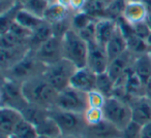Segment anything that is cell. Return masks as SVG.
Segmentation results:
<instances>
[{
  "label": "cell",
  "instance_id": "obj_1",
  "mask_svg": "<svg viewBox=\"0 0 151 138\" xmlns=\"http://www.w3.org/2000/svg\"><path fill=\"white\" fill-rule=\"evenodd\" d=\"M22 89L28 103L45 108L55 107L58 91L52 87L42 75L36 76L22 84Z\"/></svg>",
  "mask_w": 151,
  "mask_h": 138
},
{
  "label": "cell",
  "instance_id": "obj_2",
  "mask_svg": "<svg viewBox=\"0 0 151 138\" xmlns=\"http://www.w3.org/2000/svg\"><path fill=\"white\" fill-rule=\"evenodd\" d=\"M45 69L46 66L37 60L34 53L30 50L19 62L2 72V78L23 84L31 78L42 75Z\"/></svg>",
  "mask_w": 151,
  "mask_h": 138
},
{
  "label": "cell",
  "instance_id": "obj_3",
  "mask_svg": "<svg viewBox=\"0 0 151 138\" xmlns=\"http://www.w3.org/2000/svg\"><path fill=\"white\" fill-rule=\"evenodd\" d=\"M63 57L70 61L77 68L87 66L88 43L73 28L69 29L62 37Z\"/></svg>",
  "mask_w": 151,
  "mask_h": 138
},
{
  "label": "cell",
  "instance_id": "obj_4",
  "mask_svg": "<svg viewBox=\"0 0 151 138\" xmlns=\"http://www.w3.org/2000/svg\"><path fill=\"white\" fill-rule=\"evenodd\" d=\"M50 117L58 124L63 136H84L87 130L84 115L62 110L53 107L50 109Z\"/></svg>",
  "mask_w": 151,
  "mask_h": 138
},
{
  "label": "cell",
  "instance_id": "obj_5",
  "mask_svg": "<svg viewBox=\"0 0 151 138\" xmlns=\"http://www.w3.org/2000/svg\"><path fill=\"white\" fill-rule=\"evenodd\" d=\"M103 113L104 119L113 124L120 131L132 122V107L129 103L115 96L106 99Z\"/></svg>",
  "mask_w": 151,
  "mask_h": 138
},
{
  "label": "cell",
  "instance_id": "obj_6",
  "mask_svg": "<svg viewBox=\"0 0 151 138\" xmlns=\"http://www.w3.org/2000/svg\"><path fill=\"white\" fill-rule=\"evenodd\" d=\"M77 69L78 68L76 67V65L63 58L54 64L46 66L42 76L51 86L54 87L58 92H60L69 87L70 80Z\"/></svg>",
  "mask_w": 151,
  "mask_h": 138
},
{
  "label": "cell",
  "instance_id": "obj_7",
  "mask_svg": "<svg viewBox=\"0 0 151 138\" xmlns=\"http://www.w3.org/2000/svg\"><path fill=\"white\" fill-rule=\"evenodd\" d=\"M55 107L62 110L84 115L89 108L88 93L77 90L70 86L67 87L58 93Z\"/></svg>",
  "mask_w": 151,
  "mask_h": 138
},
{
  "label": "cell",
  "instance_id": "obj_8",
  "mask_svg": "<svg viewBox=\"0 0 151 138\" xmlns=\"http://www.w3.org/2000/svg\"><path fill=\"white\" fill-rule=\"evenodd\" d=\"M1 106L12 107L22 111L28 104L22 89V84L9 78H2L1 94H0Z\"/></svg>",
  "mask_w": 151,
  "mask_h": 138
},
{
  "label": "cell",
  "instance_id": "obj_9",
  "mask_svg": "<svg viewBox=\"0 0 151 138\" xmlns=\"http://www.w3.org/2000/svg\"><path fill=\"white\" fill-rule=\"evenodd\" d=\"M40 62L45 66L60 61L63 59V43L62 38L53 35L49 40L40 46L35 51H32Z\"/></svg>",
  "mask_w": 151,
  "mask_h": 138
},
{
  "label": "cell",
  "instance_id": "obj_10",
  "mask_svg": "<svg viewBox=\"0 0 151 138\" xmlns=\"http://www.w3.org/2000/svg\"><path fill=\"white\" fill-rule=\"evenodd\" d=\"M109 63L110 60L105 46L99 43L97 41L88 43L87 67H89L96 74H101L107 72Z\"/></svg>",
  "mask_w": 151,
  "mask_h": 138
},
{
  "label": "cell",
  "instance_id": "obj_11",
  "mask_svg": "<svg viewBox=\"0 0 151 138\" xmlns=\"http://www.w3.org/2000/svg\"><path fill=\"white\" fill-rule=\"evenodd\" d=\"M96 80L97 74L86 66L76 70L75 74L70 80L69 86L82 92L89 93L96 88Z\"/></svg>",
  "mask_w": 151,
  "mask_h": 138
},
{
  "label": "cell",
  "instance_id": "obj_12",
  "mask_svg": "<svg viewBox=\"0 0 151 138\" xmlns=\"http://www.w3.org/2000/svg\"><path fill=\"white\" fill-rule=\"evenodd\" d=\"M132 107V121L144 126L151 122V101L145 96L134 98L129 101Z\"/></svg>",
  "mask_w": 151,
  "mask_h": 138
},
{
  "label": "cell",
  "instance_id": "obj_13",
  "mask_svg": "<svg viewBox=\"0 0 151 138\" xmlns=\"http://www.w3.org/2000/svg\"><path fill=\"white\" fill-rule=\"evenodd\" d=\"M23 120V115L20 110L12 107L1 106L0 109V134L12 136L15 128L20 121Z\"/></svg>",
  "mask_w": 151,
  "mask_h": 138
},
{
  "label": "cell",
  "instance_id": "obj_14",
  "mask_svg": "<svg viewBox=\"0 0 151 138\" xmlns=\"http://www.w3.org/2000/svg\"><path fill=\"white\" fill-rule=\"evenodd\" d=\"M134 55L126 51L125 53L121 55V56L117 57L114 60L110 61L109 66H108L107 72L110 76L114 80V82L118 80L120 76H122L124 73L129 71L132 68V64L134 61Z\"/></svg>",
  "mask_w": 151,
  "mask_h": 138
},
{
  "label": "cell",
  "instance_id": "obj_15",
  "mask_svg": "<svg viewBox=\"0 0 151 138\" xmlns=\"http://www.w3.org/2000/svg\"><path fill=\"white\" fill-rule=\"evenodd\" d=\"M84 136L86 138H120L121 131L110 122L103 120L99 124L88 126Z\"/></svg>",
  "mask_w": 151,
  "mask_h": 138
},
{
  "label": "cell",
  "instance_id": "obj_16",
  "mask_svg": "<svg viewBox=\"0 0 151 138\" xmlns=\"http://www.w3.org/2000/svg\"><path fill=\"white\" fill-rule=\"evenodd\" d=\"M147 16H148V13L142 1H132V0L128 1L127 0L121 17L130 25H136V24L146 21Z\"/></svg>",
  "mask_w": 151,
  "mask_h": 138
},
{
  "label": "cell",
  "instance_id": "obj_17",
  "mask_svg": "<svg viewBox=\"0 0 151 138\" xmlns=\"http://www.w3.org/2000/svg\"><path fill=\"white\" fill-rule=\"evenodd\" d=\"M30 51L29 46H18L13 48H1L0 50V64H1V72L5 71L12 66L18 63L22 58L27 55Z\"/></svg>",
  "mask_w": 151,
  "mask_h": 138
},
{
  "label": "cell",
  "instance_id": "obj_18",
  "mask_svg": "<svg viewBox=\"0 0 151 138\" xmlns=\"http://www.w3.org/2000/svg\"><path fill=\"white\" fill-rule=\"evenodd\" d=\"M118 29L117 21L112 19H99L95 24L96 41L106 46Z\"/></svg>",
  "mask_w": 151,
  "mask_h": 138
},
{
  "label": "cell",
  "instance_id": "obj_19",
  "mask_svg": "<svg viewBox=\"0 0 151 138\" xmlns=\"http://www.w3.org/2000/svg\"><path fill=\"white\" fill-rule=\"evenodd\" d=\"M73 14V13L68 7H65L56 1H53V2H50L46 13H45L44 20L49 24L53 25V24L59 23L63 20L70 18Z\"/></svg>",
  "mask_w": 151,
  "mask_h": 138
},
{
  "label": "cell",
  "instance_id": "obj_20",
  "mask_svg": "<svg viewBox=\"0 0 151 138\" xmlns=\"http://www.w3.org/2000/svg\"><path fill=\"white\" fill-rule=\"evenodd\" d=\"M106 50H107V54L110 61L121 56L123 53L127 51V40L124 37L123 34L120 32L119 29H117L113 37L106 44Z\"/></svg>",
  "mask_w": 151,
  "mask_h": 138
},
{
  "label": "cell",
  "instance_id": "obj_21",
  "mask_svg": "<svg viewBox=\"0 0 151 138\" xmlns=\"http://www.w3.org/2000/svg\"><path fill=\"white\" fill-rule=\"evenodd\" d=\"M53 36L52 25L44 20L42 24L32 31L31 37L29 39V48L31 51H35L44 42L49 40Z\"/></svg>",
  "mask_w": 151,
  "mask_h": 138
},
{
  "label": "cell",
  "instance_id": "obj_22",
  "mask_svg": "<svg viewBox=\"0 0 151 138\" xmlns=\"http://www.w3.org/2000/svg\"><path fill=\"white\" fill-rule=\"evenodd\" d=\"M132 71L144 84L151 78V53L136 57L132 64Z\"/></svg>",
  "mask_w": 151,
  "mask_h": 138
},
{
  "label": "cell",
  "instance_id": "obj_23",
  "mask_svg": "<svg viewBox=\"0 0 151 138\" xmlns=\"http://www.w3.org/2000/svg\"><path fill=\"white\" fill-rule=\"evenodd\" d=\"M21 112L24 119L35 126L50 117V109L38 106V105L30 104V103L26 105V107Z\"/></svg>",
  "mask_w": 151,
  "mask_h": 138
},
{
  "label": "cell",
  "instance_id": "obj_24",
  "mask_svg": "<svg viewBox=\"0 0 151 138\" xmlns=\"http://www.w3.org/2000/svg\"><path fill=\"white\" fill-rule=\"evenodd\" d=\"M111 0H87L83 11L95 20L106 19V14Z\"/></svg>",
  "mask_w": 151,
  "mask_h": 138
},
{
  "label": "cell",
  "instance_id": "obj_25",
  "mask_svg": "<svg viewBox=\"0 0 151 138\" xmlns=\"http://www.w3.org/2000/svg\"><path fill=\"white\" fill-rule=\"evenodd\" d=\"M35 127L38 135L47 136L50 138H61L63 136L60 127L51 117H47Z\"/></svg>",
  "mask_w": 151,
  "mask_h": 138
},
{
  "label": "cell",
  "instance_id": "obj_26",
  "mask_svg": "<svg viewBox=\"0 0 151 138\" xmlns=\"http://www.w3.org/2000/svg\"><path fill=\"white\" fill-rule=\"evenodd\" d=\"M16 22L23 27H25L26 29L33 31L44 22V19H40V18L32 15L31 13H29L22 7L16 17Z\"/></svg>",
  "mask_w": 151,
  "mask_h": 138
},
{
  "label": "cell",
  "instance_id": "obj_27",
  "mask_svg": "<svg viewBox=\"0 0 151 138\" xmlns=\"http://www.w3.org/2000/svg\"><path fill=\"white\" fill-rule=\"evenodd\" d=\"M12 136L15 138H37L38 133L35 125L23 117V120H21L20 123L16 126Z\"/></svg>",
  "mask_w": 151,
  "mask_h": 138
},
{
  "label": "cell",
  "instance_id": "obj_28",
  "mask_svg": "<svg viewBox=\"0 0 151 138\" xmlns=\"http://www.w3.org/2000/svg\"><path fill=\"white\" fill-rule=\"evenodd\" d=\"M95 90L101 92L106 98H109V97L113 96L114 90H115V82L108 74V72L97 74L96 88H95Z\"/></svg>",
  "mask_w": 151,
  "mask_h": 138
},
{
  "label": "cell",
  "instance_id": "obj_29",
  "mask_svg": "<svg viewBox=\"0 0 151 138\" xmlns=\"http://www.w3.org/2000/svg\"><path fill=\"white\" fill-rule=\"evenodd\" d=\"M127 40V51L134 55V57H139L141 55H144L149 53V48L147 46L146 40L138 37L134 34L126 38Z\"/></svg>",
  "mask_w": 151,
  "mask_h": 138
},
{
  "label": "cell",
  "instance_id": "obj_30",
  "mask_svg": "<svg viewBox=\"0 0 151 138\" xmlns=\"http://www.w3.org/2000/svg\"><path fill=\"white\" fill-rule=\"evenodd\" d=\"M50 2L47 0H28L23 4V9L36 17L44 19V15Z\"/></svg>",
  "mask_w": 151,
  "mask_h": 138
},
{
  "label": "cell",
  "instance_id": "obj_31",
  "mask_svg": "<svg viewBox=\"0 0 151 138\" xmlns=\"http://www.w3.org/2000/svg\"><path fill=\"white\" fill-rule=\"evenodd\" d=\"M94 21H96V20L93 19L91 16H89L84 11L75 13L71 16V28L78 32L80 30L86 28L87 26H89Z\"/></svg>",
  "mask_w": 151,
  "mask_h": 138
},
{
  "label": "cell",
  "instance_id": "obj_32",
  "mask_svg": "<svg viewBox=\"0 0 151 138\" xmlns=\"http://www.w3.org/2000/svg\"><path fill=\"white\" fill-rule=\"evenodd\" d=\"M0 43H1V48H18V46H29L28 42L19 39L17 36H15L13 33H11L9 31L4 32V33H1Z\"/></svg>",
  "mask_w": 151,
  "mask_h": 138
},
{
  "label": "cell",
  "instance_id": "obj_33",
  "mask_svg": "<svg viewBox=\"0 0 151 138\" xmlns=\"http://www.w3.org/2000/svg\"><path fill=\"white\" fill-rule=\"evenodd\" d=\"M127 0H111L106 14V19L117 20L120 18L123 13Z\"/></svg>",
  "mask_w": 151,
  "mask_h": 138
},
{
  "label": "cell",
  "instance_id": "obj_34",
  "mask_svg": "<svg viewBox=\"0 0 151 138\" xmlns=\"http://www.w3.org/2000/svg\"><path fill=\"white\" fill-rule=\"evenodd\" d=\"M84 117L88 126L99 124V122L105 120L104 119L103 108H95V107H89L86 110V112L84 113Z\"/></svg>",
  "mask_w": 151,
  "mask_h": 138
},
{
  "label": "cell",
  "instance_id": "obj_35",
  "mask_svg": "<svg viewBox=\"0 0 151 138\" xmlns=\"http://www.w3.org/2000/svg\"><path fill=\"white\" fill-rule=\"evenodd\" d=\"M141 132H142V126L132 121L121 131L120 138H141Z\"/></svg>",
  "mask_w": 151,
  "mask_h": 138
},
{
  "label": "cell",
  "instance_id": "obj_36",
  "mask_svg": "<svg viewBox=\"0 0 151 138\" xmlns=\"http://www.w3.org/2000/svg\"><path fill=\"white\" fill-rule=\"evenodd\" d=\"M106 97L99 92L97 90H93L88 93V103L89 107H95V108H103L106 102Z\"/></svg>",
  "mask_w": 151,
  "mask_h": 138
},
{
  "label": "cell",
  "instance_id": "obj_37",
  "mask_svg": "<svg viewBox=\"0 0 151 138\" xmlns=\"http://www.w3.org/2000/svg\"><path fill=\"white\" fill-rule=\"evenodd\" d=\"M132 30H134V35L138 36V37H140V38H142V39H144V40H146L151 33V30L149 29V27L146 24V22H142V23L132 25Z\"/></svg>",
  "mask_w": 151,
  "mask_h": 138
},
{
  "label": "cell",
  "instance_id": "obj_38",
  "mask_svg": "<svg viewBox=\"0 0 151 138\" xmlns=\"http://www.w3.org/2000/svg\"><path fill=\"white\" fill-rule=\"evenodd\" d=\"M87 0H70V3H69V9L75 13H79V11H82L85 7Z\"/></svg>",
  "mask_w": 151,
  "mask_h": 138
},
{
  "label": "cell",
  "instance_id": "obj_39",
  "mask_svg": "<svg viewBox=\"0 0 151 138\" xmlns=\"http://www.w3.org/2000/svg\"><path fill=\"white\" fill-rule=\"evenodd\" d=\"M141 138H151V122L142 126Z\"/></svg>",
  "mask_w": 151,
  "mask_h": 138
},
{
  "label": "cell",
  "instance_id": "obj_40",
  "mask_svg": "<svg viewBox=\"0 0 151 138\" xmlns=\"http://www.w3.org/2000/svg\"><path fill=\"white\" fill-rule=\"evenodd\" d=\"M145 97L151 101V78L145 84Z\"/></svg>",
  "mask_w": 151,
  "mask_h": 138
},
{
  "label": "cell",
  "instance_id": "obj_41",
  "mask_svg": "<svg viewBox=\"0 0 151 138\" xmlns=\"http://www.w3.org/2000/svg\"><path fill=\"white\" fill-rule=\"evenodd\" d=\"M142 2H143V4H144L148 15L151 14V0H142Z\"/></svg>",
  "mask_w": 151,
  "mask_h": 138
},
{
  "label": "cell",
  "instance_id": "obj_42",
  "mask_svg": "<svg viewBox=\"0 0 151 138\" xmlns=\"http://www.w3.org/2000/svg\"><path fill=\"white\" fill-rule=\"evenodd\" d=\"M56 2H58L59 4L63 5L65 7H68L69 9V3H70V0H54Z\"/></svg>",
  "mask_w": 151,
  "mask_h": 138
},
{
  "label": "cell",
  "instance_id": "obj_43",
  "mask_svg": "<svg viewBox=\"0 0 151 138\" xmlns=\"http://www.w3.org/2000/svg\"><path fill=\"white\" fill-rule=\"evenodd\" d=\"M146 24L148 25V27H149V29L151 30V14H149L148 16H147V18H146Z\"/></svg>",
  "mask_w": 151,
  "mask_h": 138
},
{
  "label": "cell",
  "instance_id": "obj_44",
  "mask_svg": "<svg viewBox=\"0 0 151 138\" xmlns=\"http://www.w3.org/2000/svg\"><path fill=\"white\" fill-rule=\"evenodd\" d=\"M146 42H147V46H148V48H149V53H151V33H150V35L148 36V38L146 39Z\"/></svg>",
  "mask_w": 151,
  "mask_h": 138
},
{
  "label": "cell",
  "instance_id": "obj_45",
  "mask_svg": "<svg viewBox=\"0 0 151 138\" xmlns=\"http://www.w3.org/2000/svg\"><path fill=\"white\" fill-rule=\"evenodd\" d=\"M61 138H86L85 136H62Z\"/></svg>",
  "mask_w": 151,
  "mask_h": 138
},
{
  "label": "cell",
  "instance_id": "obj_46",
  "mask_svg": "<svg viewBox=\"0 0 151 138\" xmlns=\"http://www.w3.org/2000/svg\"><path fill=\"white\" fill-rule=\"evenodd\" d=\"M28 0H16V2L17 3H19V4H21V5H23L25 2H27Z\"/></svg>",
  "mask_w": 151,
  "mask_h": 138
},
{
  "label": "cell",
  "instance_id": "obj_47",
  "mask_svg": "<svg viewBox=\"0 0 151 138\" xmlns=\"http://www.w3.org/2000/svg\"><path fill=\"white\" fill-rule=\"evenodd\" d=\"M12 136H6V135H1V138H11Z\"/></svg>",
  "mask_w": 151,
  "mask_h": 138
},
{
  "label": "cell",
  "instance_id": "obj_48",
  "mask_svg": "<svg viewBox=\"0 0 151 138\" xmlns=\"http://www.w3.org/2000/svg\"><path fill=\"white\" fill-rule=\"evenodd\" d=\"M37 138H50V137H47V136H42V135H38Z\"/></svg>",
  "mask_w": 151,
  "mask_h": 138
},
{
  "label": "cell",
  "instance_id": "obj_49",
  "mask_svg": "<svg viewBox=\"0 0 151 138\" xmlns=\"http://www.w3.org/2000/svg\"><path fill=\"white\" fill-rule=\"evenodd\" d=\"M47 1H49V2H53L54 0H47Z\"/></svg>",
  "mask_w": 151,
  "mask_h": 138
},
{
  "label": "cell",
  "instance_id": "obj_50",
  "mask_svg": "<svg viewBox=\"0 0 151 138\" xmlns=\"http://www.w3.org/2000/svg\"><path fill=\"white\" fill-rule=\"evenodd\" d=\"M129 1V0H128ZM132 1H142V0H132Z\"/></svg>",
  "mask_w": 151,
  "mask_h": 138
},
{
  "label": "cell",
  "instance_id": "obj_51",
  "mask_svg": "<svg viewBox=\"0 0 151 138\" xmlns=\"http://www.w3.org/2000/svg\"><path fill=\"white\" fill-rule=\"evenodd\" d=\"M11 138H15V137H13V136H12V137H11Z\"/></svg>",
  "mask_w": 151,
  "mask_h": 138
}]
</instances>
